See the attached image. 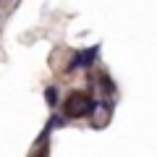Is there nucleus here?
I'll return each mask as SVG.
<instances>
[{
    "instance_id": "1",
    "label": "nucleus",
    "mask_w": 157,
    "mask_h": 157,
    "mask_svg": "<svg viewBox=\"0 0 157 157\" xmlns=\"http://www.w3.org/2000/svg\"><path fill=\"white\" fill-rule=\"evenodd\" d=\"M97 113V100L89 97L86 92H71L66 100V115L63 118H89Z\"/></svg>"
},
{
    "instance_id": "2",
    "label": "nucleus",
    "mask_w": 157,
    "mask_h": 157,
    "mask_svg": "<svg viewBox=\"0 0 157 157\" xmlns=\"http://www.w3.org/2000/svg\"><path fill=\"white\" fill-rule=\"evenodd\" d=\"M97 52H100V45H94V47H86V50H78V52H73V55H71V63H68V68H66V71L71 73V71H76V68H89L92 63H94Z\"/></svg>"
},
{
    "instance_id": "3",
    "label": "nucleus",
    "mask_w": 157,
    "mask_h": 157,
    "mask_svg": "<svg viewBox=\"0 0 157 157\" xmlns=\"http://www.w3.org/2000/svg\"><path fill=\"white\" fill-rule=\"evenodd\" d=\"M100 86H102L105 94H113V92H115V84H113V78L107 76V73H100Z\"/></svg>"
},
{
    "instance_id": "4",
    "label": "nucleus",
    "mask_w": 157,
    "mask_h": 157,
    "mask_svg": "<svg viewBox=\"0 0 157 157\" xmlns=\"http://www.w3.org/2000/svg\"><path fill=\"white\" fill-rule=\"evenodd\" d=\"M63 126H66V118H63V115H50V121H47V131L63 128Z\"/></svg>"
},
{
    "instance_id": "5",
    "label": "nucleus",
    "mask_w": 157,
    "mask_h": 157,
    "mask_svg": "<svg viewBox=\"0 0 157 157\" xmlns=\"http://www.w3.org/2000/svg\"><path fill=\"white\" fill-rule=\"evenodd\" d=\"M45 102L50 107L58 105V89H55V86H47V89H45Z\"/></svg>"
}]
</instances>
